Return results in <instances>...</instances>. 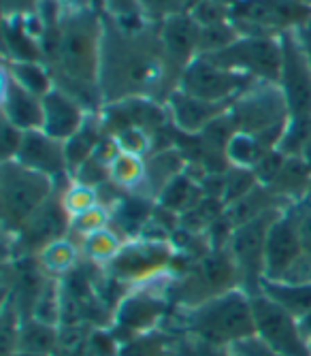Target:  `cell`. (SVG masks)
I'll list each match as a JSON object with an SVG mask.
<instances>
[{
    "label": "cell",
    "mask_w": 311,
    "mask_h": 356,
    "mask_svg": "<svg viewBox=\"0 0 311 356\" xmlns=\"http://www.w3.org/2000/svg\"><path fill=\"white\" fill-rule=\"evenodd\" d=\"M160 39L169 67L179 79L185 67L201 54V26L190 13H181L160 24Z\"/></svg>",
    "instance_id": "obj_17"
},
{
    "label": "cell",
    "mask_w": 311,
    "mask_h": 356,
    "mask_svg": "<svg viewBox=\"0 0 311 356\" xmlns=\"http://www.w3.org/2000/svg\"><path fill=\"white\" fill-rule=\"evenodd\" d=\"M284 207H275L264 211L262 216L243 222L230 231L226 241V250L239 273L241 290L250 297L260 295L264 282V258H267V237L275 218L282 213Z\"/></svg>",
    "instance_id": "obj_9"
},
{
    "label": "cell",
    "mask_w": 311,
    "mask_h": 356,
    "mask_svg": "<svg viewBox=\"0 0 311 356\" xmlns=\"http://www.w3.org/2000/svg\"><path fill=\"white\" fill-rule=\"evenodd\" d=\"M41 0H3L5 17H30L37 15Z\"/></svg>",
    "instance_id": "obj_42"
},
{
    "label": "cell",
    "mask_w": 311,
    "mask_h": 356,
    "mask_svg": "<svg viewBox=\"0 0 311 356\" xmlns=\"http://www.w3.org/2000/svg\"><path fill=\"white\" fill-rule=\"evenodd\" d=\"M256 337L271 350L284 356H311V346L303 337L299 318L269 299L267 295L252 297Z\"/></svg>",
    "instance_id": "obj_13"
},
{
    "label": "cell",
    "mask_w": 311,
    "mask_h": 356,
    "mask_svg": "<svg viewBox=\"0 0 311 356\" xmlns=\"http://www.w3.org/2000/svg\"><path fill=\"white\" fill-rule=\"evenodd\" d=\"M262 295L288 309L294 318L311 312V282L284 284V282H262Z\"/></svg>",
    "instance_id": "obj_26"
},
{
    "label": "cell",
    "mask_w": 311,
    "mask_h": 356,
    "mask_svg": "<svg viewBox=\"0 0 311 356\" xmlns=\"http://www.w3.org/2000/svg\"><path fill=\"white\" fill-rule=\"evenodd\" d=\"M301 160L303 163L309 167V171H311V139L307 141V145H305V149H303V154H301Z\"/></svg>",
    "instance_id": "obj_46"
},
{
    "label": "cell",
    "mask_w": 311,
    "mask_h": 356,
    "mask_svg": "<svg viewBox=\"0 0 311 356\" xmlns=\"http://www.w3.org/2000/svg\"><path fill=\"white\" fill-rule=\"evenodd\" d=\"M307 194H311V184H309V192H307Z\"/></svg>",
    "instance_id": "obj_49"
},
{
    "label": "cell",
    "mask_w": 311,
    "mask_h": 356,
    "mask_svg": "<svg viewBox=\"0 0 311 356\" xmlns=\"http://www.w3.org/2000/svg\"><path fill=\"white\" fill-rule=\"evenodd\" d=\"M92 3H94V7H96V0H92Z\"/></svg>",
    "instance_id": "obj_50"
},
{
    "label": "cell",
    "mask_w": 311,
    "mask_h": 356,
    "mask_svg": "<svg viewBox=\"0 0 311 356\" xmlns=\"http://www.w3.org/2000/svg\"><path fill=\"white\" fill-rule=\"evenodd\" d=\"M13 356H39V354H26V352H15Z\"/></svg>",
    "instance_id": "obj_48"
},
{
    "label": "cell",
    "mask_w": 311,
    "mask_h": 356,
    "mask_svg": "<svg viewBox=\"0 0 311 356\" xmlns=\"http://www.w3.org/2000/svg\"><path fill=\"white\" fill-rule=\"evenodd\" d=\"M188 11L190 0H139L141 19L151 26H160L162 22Z\"/></svg>",
    "instance_id": "obj_34"
},
{
    "label": "cell",
    "mask_w": 311,
    "mask_h": 356,
    "mask_svg": "<svg viewBox=\"0 0 311 356\" xmlns=\"http://www.w3.org/2000/svg\"><path fill=\"white\" fill-rule=\"evenodd\" d=\"M175 356H235V352L230 348H217V346H209L205 341L185 337L179 333V341H177V350Z\"/></svg>",
    "instance_id": "obj_40"
},
{
    "label": "cell",
    "mask_w": 311,
    "mask_h": 356,
    "mask_svg": "<svg viewBox=\"0 0 311 356\" xmlns=\"http://www.w3.org/2000/svg\"><path fill=\"white\" fill-rule=\"evenodd\" d=\"M303 256L301 237L296 233L294 220L288 205L275 218L267 237V258H264V282H282L290 269Z\"/></svg>",
    "instance_id": "obj_15"
},
{
    "label": "cell",
    "mask_w": 311,
    "mask_h": 356,
    "mask_svg": "<svg viewBox=\"0 0 311 356\" xmlns=\"http://www.w3.org/2000/svg\"><path fill=\"white\" fill-rule=\"evenodd\" d=\"M111 226V209L107 205H96L75 218H71V226H69V235L77 241H81L83 237L99 233L103 229H109Z\"/></svg>",
    "instance_id": "obj_33"
},
{
    "label": "cell",
    "mask_w": 311,
    "mask_h": 356,
    "mask_svg": "<svg viewBox=\"0 0 311 356\" xmlns=\"http://www.w3.org/2000/svg\"><path fill=\"white\" fill-rule=\"evenodd\" d=\"M179 333L160 327L156 331L121 341L117 356H175Z\"/></svg>",
    "instance_id": "obj_24"
},
{
    "label": "cell",
    "mask_w": 311,
    "mask_h": 356,
    "mask_svg": "<svg viewBox=\"0 0 311 356\" xmlns=\"http://www.w3.org/2000/svg\"><path fill=\"white\" fill-rule=\"evenodd\" d=\"M167 111L177 131L190 137H199L205 128L230 109L233 103H207L175 88L167 99Z\"/></svg>",
    "instance_id": "obj_19"
},
{
    "label": "cell",
    "mask_w": 311,
    "mask_h": 356,
    "mask_svg": "<svg viewBox=\"0 0 311 356\" xmlns=\"http://www.w3.org/2000/svg\"><path fill=\"white\" fill-rule=\"evenodd\" d=\"M96 9L121 24H145L139 13V0H96Z\"/></svg>",
    "instance_id": "obj_37"
},
{
    "label": "cell",
    "mask_w": 311,
    "mask_h": 356,
    "mask_svg": "<svg viewBox=\"0 0 311 356\" xmlns=\"http://www.w3.org/2000/svg\"><path fill=\"white\" fill-rule=\"evenodd\" d=\"M81 256L83 254H81L79 241L73 239L71 235H67V237L49 241L37 254V261H39L41 269L47 275H51L56 280H62V277H67L69 273H73L79 267Z\"/></svg>",
    "instance_id": "obj_21"
},
{
    "label": "cell",
    "mask_w": 311,
    "mask_h": 356,
    "mask_svg": "<svg viewBox=\"0 0 311 356\" xmlns=\"http://www.w3.org/2000/svg\"><path fill=\"white\" fill-rule=\"evenodd\" d=\"M299 327H301L303 337H305V339L309 341V346H311V312L299 318Z\"/></svg>",
    "instance_id": "obj_45"
},
{
    "label": "cell",
    "mask_w": 311,
    "mask_h": 356,
    "mask_svg": "<svg viewBox=\"0 0 311 356\" xmlns=\"http://www.w3.org/2000/svg\"><path fill=\"white\" fill-rule=\"evenodd\" d=\"M24 135L26 133L19 131L17 126L3 120V135H0V141H3V160H15V156L22 147Z\"/></svg>",
    "instance_id": "obj_41"
},
{
    "label": "cell",
    "mask_w": 311,
    "mask_h": 356,
    "mask_svg": "<svg viewBox=\"0 0 311 356\" xmlns=\"http://www.w3.org/2000/svg\"><path fill=\"white\" fill-rule=\"evenodd\" d=\"M256 79L224 69L205 56H196L179 77L177 88L207 103H235V99L254 86Z\"/></svg>",
    "instance_id": "obj_12"
},
{
    "label": "cell",
    "mask_w": 311,
    "mask_h": 356,
    "mask_svg": "<svg viewBox=\"0 0 311 356\" xmlns=\"http://www.w3.org/2000/svg\"><path fill=\"white\" fill-rule=\"evenodd\" d=\"M271 152V149H264L262 143L258 139H254L252 135H243V133H237L228 145H226V163L235 169H250L254 171L256 165L260 163V158Z\"/></svg>",
    "instance_id": "obj_31"
},
{
    "label": "cell",
    "mask_w": 311,
    "mask_h": 356,
    "mask_svg": "<svg viewBox=\"0 0 311 356\" xmlns=\"http://www.w3.org/2000/svg\"><path fill=\"white\" fill-rule=\"evenodd\" d=\"M3 120L19 131H43V99L22 88L7 71H3Z\"/></svg>",
    "instance_id": "obj_20"
},
{
    "label": "cell",
    "mask_w": 311,
    "mask_h": 356,
    "mask_svg": "<svg viewBox=\"0 0 311 356\" xmlns=\"http://www.w3.org/2000/svg\"><path fill=\"white\" fill-rule=\"evenodd\" d=\"M58 184L60 181L24 167L17 160H3V169H0V218H3V233L7 239H13L24 231V226L56 194Z\"/></svg>",
    "instance_id": "obj_4"
},
{
    "label": "cell",
    "mask_w": 311,
    "mask_h": 356,
    "mask_svg": "<svg viewBox=\"0 0 311 356\" xmlns=\"http://www.w3.org/2000/svg\"><path fill=\"white\" fill-rule=\"evenodd\" d=\"M5 71L22 88L41 96V99L56 88L53 77H51L45 62H9V60H5Z\"/></svg>",
    "instance_id": "obj_29"
},
{
    "label": "cell",
    "mask_w": 311,
    "mask_h": 356,
    "mask_svg": "<svg viewBox=\"0 0 311 356\" xmlns=\"http://www.w3.org/2000/svg\"><path fill=\"white\" fill-rule=\"evenodd\" d=\"M60 201H62V207H65V211L69 213V218H75V216L92 209V207L103 205L99 188L79 184L75 179H69L65 186H62Z\"/></svg>",
    "instance_id": "obj_32"
},
{
    "label": "cell",
    "mask_w": 311,
    "mask_h": 356,
    "mask_svg": "<svg viewBox=\"0 0 311 356\" xmlns=\"http://www.w3.org/2000/svg\"><path fill=\"white\" fill-rule=\"evenodd\" d=\"M175 258L177 248L173 239H153L141 235L124 243L119 254L103 271L105 275L131 290L135 286L171 277Z\"/></svg>",
    "instance_id": "obj_7"
},
{
    "label": "cell",
    "mask_w": 311,
    "mask_h": 356,
    "mask_svg": "<svg viewBox=\"0 0 311 356\" xmlns=\"http://www.w3.org/2000/svg\"><path fill=\"white\" fill-rule=\"evenodd\" d=\"M235 288H241V284L228 250L211 248L185 267L183 273L169 280V297L173 307H194Z\"/></svg>",
    "instance_id": "obj_6"
},
{
    "label": "cell",
    "mask_w": 311,
    "mask_h": 356,
    "mask_svg": "<svg viewBox=\"0 0 311 356\" xmlns=\"http://www.w3.org/2000/svg\"><path fill=\"white\" fill-rule=\"evenodd\" d=\"M165 327L217 348H235L256 337L252 297L241 288L194 307H173Z\"/></svg>",
    "instance_id": "obj_3"
},
{
    "label": "cell",
    "mask_w": 311,
    "mask_h": 356,
    "mask_svg": "<svg viewBox=\"0 0 311 356\" xmlns=\"http://www.w3.org/2000/svg\"><path fill=\"white\" fill-rule=\"evenodd\" d=\"M235 352V356H284L275 350H271L269 346H264L258 337L245 339L241 343H237L235 348H230Z\"/></svg>",
    "instance_id": "obj_43"
},
{
    "label": "cell",
    "mask_w": 311,
    "mask_h": 356,
    "mask_svg": "<svg viewBox=\"0 0 311 356\" xmlns=\"http://www.w3.org/2000/svg\"><path fill=\"white\" fill-rule=\"evenodd\" d=\"M113 137L124 154H133L141 158H147L153 154V135L143 131V128H137V126L124 128V131H119Z\"/></svg>",
    "instance_id": "obj_36"
},
{
    "label": "cell",
    "mask_w": 311,
    "mask_h": 356,
    "mask_svg": "<svg viewBox=\"0 0 311 356\" xmlns=\"http://www.w3.org/2000/svg\"><path fill=\"white\" fill-rule=\"evenodd\" d=\"M294 3H301V5H307V7H311V0H294Z\"/></svg>",
    "instance_id": "obj_47"
},
{
    "label": "cell",
    "mask_w": 311,
    "mask_h": 356,
    "mask_svg": "<svg viewBox=\"0 0 311 356\" xmlns=\"http://www.w3.org/2000/svg\"><path fill=\"white\" fill-rule=\"evenodd\" d=\"M90 113L94 111H87L69 92L53 88L43 96V133L65 143L83 126Z\"/></svg>",
    "instance_id": "obj_18"
},
{
    "label": "cell",
    "mask_w": 311,
    "mask_h": 356,
    "mask_svg": "<svg viewBox=\"0 0 311 356\" xmlns=\"http://www.w3.org/2000/svg\"><path fill=\"white\" fill-rule=\"evenodd\" d=\"M15 160L24 167L39 171L56 181L71 179L65 143L49 137L43 131H30L24 135V141Z\"/></svg>",
    "instance_id": "obj_16"
},
{
    "label": "cell",
    "mask_w": 311,
    "mask_h": 356,
    "mask_svg": "<svg viewBox=\"0 0 311 356\" xmlns=\"http://www.w3.org/2000/svg\"><path fill=\"white\" fill-rule=\"evenodd\" d=\"M205 190L201 184H196L188 173H181L177 175L162 192H160V197H158V203L160 207L173 211L175 216H183L185 211H190L194 205H199L205 197Z\"/></svg>",
    "instance_id": "obj_25"
},
{
    "label": "cell",
    "mask_w": 311,
    "mask_h": 356,
    "mask_svg": "<svg viewBox=\"0 0 311 356\" xmlns=\"http://www.w3.org/2000/svg\"><path fill=\"white\" fill-rule=\"evenodd\" d=\"M199 56H205L220 67L247 75L256 81L277 83L279 73H282V43H279V39L239 37L233 45L220 51Z\"/></svg>",
    "instance_id": "obj_11"
},
{
    "label": "cell",
    "mask_w": 311,
    "mask_h": 356,
    "mask_svg": "<svg viewBox=\"0 0 311 356\" xmlns=\"http://www.w3.org/2000/svg\"><path fill=\"white\" fill-rule=\"evenodd\" d=\"M296 35H299V41L305 49V56H307V62H309V69H311V17L307 22H303L299 28H296Z\"/></svg>",
    "instance_id": "obj_44"
},
{
    "label": "cell",
    "mask_w": 311,
    "mask_h": 356,
    "mask_svg": "<svg viewBox=\"0 0 311 356\" xmlns=\"http://www.w3.org/2000/svg\"><path fill=\"white\" fill-rule=\"evenodd\" d=\"M311 17V7L294 0H235L230 24L241 37L279 39Z\"/></svg>",
    "instance_id": "obj_10"
},
{
    "label": "cell",
    "mask_w": 311,
    "mask_h": 356,
    "mask_svg": "<svg viewBox=\"0 0 311 356\" xmlns=\"http://www.w3.org/2000/svg\"><path fill=\"white\" fill-rule=\"evenodd\" d=\"M279 43H282V73L277 83L286 96L290 120H311V69L296 28L284 32Z\"/></svg>",
    "instance_id": "obj_14"
},
{
    "label": "cell",
    "mask_w": 311,
    "mask_h": 356,
    "mask_svg": "<svg viewBox=\"0 0 311 356\" xmlns=\"http://www.w3.org/2000/svg\"><path fill=\"white\" fill-rule=\"evenodd\" d=\"M288 211L294 220L296 233L301 237L303 254L311 256V194H305L303 199L288 205Z\"/></svg>",
    "instance_id": "obj_38"
},
{
    "label": "cell",
    "mask_w": 311,
    "mask_h": 356,
    "mask_svg": "<svg viewBox=\"0 0 311 356\" xmlns=\"http://www.w3.org/2000/svg\"><path fill=\"white\" fill-rule=\"evenodd\" d=\"M169 280L171 277L135 286L119 299L113 309L109 327L119 339V343L165 327V322L173 312V303L169 297Z\"/></svg>",
    "instance_id": "obj_8"
},
{
    "label": "cell",
    "mask_w": 311,
    "mask_h": 356,
    "mask_svg": "<svg viewBox=\"0 0 311 356\" xmlns=\"http://www.w3.org/2000/svg\"><path fill=\"white\" fill-rule=\"evenodd\" d=\"M237 133L252 135L264 149H275L290 124L286 96L273 81H256L241 92L228 109Z\"/></svg>",
    "instance_id": "obj_5"
},
{
    "label": "cell",
    "mask_w": 311,
    "mask_h": 356,
    "mask_svg": "<svg viewBox=\"0 0 311 356\" xmlns=\"http://www.w3.org/2000/svg\"><path fill=\"white\" fill-rule=\"evenodd\" d=\"M101 105H117L131 99L167 103L179 79L171 71L160 39V26L121 24L103 15Z\"/></svg>",
    "instance_id": "obj_1"
},
{
    "label": "cell",
    "mask_w": 311,
    "mask_h": 356,
    "mask_svg": "<svg viewBox=\"0 0 311 356\" xmlns=\"http://www.w3.org/2000/svg\"><path fill=\"white\" fill-rule=\"evenodd\" d=\"M103 13L94 7L65 5L58 26L41 41L43 62L53 86L69 92L87 111H101V45Z\"/></svg>",
    "instance_id": "obj_2"
},
{
    "label": "cell",
    "mask_w": 311,
    "mask_h": 356,
    "mask_svg": "<svg viewBox=\"0 0 311 356\" xmlns=\"http://www.w3.org/2000/svg\"><path fill=\"white\" fill-rule=\"evenodd\" d=\"M241 35L237 28L228 22L222 24H211V26H201V54H213L220 51L228 45H233Z\"/></svg>",
    "instance_id": "obj_35"
},
{
    "label": "cell",
    "mask_w": 311,
    "mask_h": 356,
    "mask_svg": "<svg viewBox=\"0 0 311 356\" xmlns=\"http://www.w3.org/2000/svg\"><path fill=\"white\" fill-rule=\"evenodd\" d=\"M58 343V327L45 325L35 318L24 320L17 335V352L39 354V356H53Z\"/></svg>",
    "instance_id": "obj_27"
},
{
    "label": "cell",
    "mask_w": 311,
    "mask_h": 356,
    "mask_svg": "<svg viewBox=\"0 0 311 356\" xmlns=\"http://www.w3.org/2000/svg\"><path fill=\"white\" fill-rule=\"evenodd\" d=\"M5 60L43 62L41 41L26 28L24 17H5Z\"/></svg>",
    "instance_id": "obj_23"
},
{
    "label": "cell",
    "mask_w": 311,
    "mask_h": 356,
    "mask_svg": "<svg viewBox=\"0 0 311 356\" xmlns=\"http://www.w3.org/2000/svg\"><path fill=\"white\" fill-rule=\"evenodd\" d=\"M124 243H126L124 237L109 226V229H103L99 233H92L87 237H83L79 241V248H81V254L87 258V263L96 265L99 269H105L119 254Z\"/></svg>",
    "instance_id": "obj_28"
},
{
    "label": "cell",
    "mask_w": 311,
    "mask_h": 356,
    "mask_svg": "<svg viewBox=\"0 0 311 356\" xmlns=\"http://www.w3.org/2000/svg\"><path fill=\"white\" fill-rule=\"evenodd\" d=\"M147 175V160L133 154H119L109 167V181L121 192H139Z\"/></svg>",
    "instance_id": "obj_30"
},
{
    "label": "cell",
    "mask_w": 311,
    "mask_h": 356,
    "mask_svg": "<svg viewBox=\"0 0 311 356\" xmlns=\"http://www.w3.org/2000/svg\"><path fill=\"white\" fill-rule=\"evenodd\" d=\"M105 135H107V131H105L101 111H96V113H90L79 131L69 141H65V152H67V163H69L71 177L87 158H92L94 147L99 145V141Z\"/></svg>",
    "instance_id": "obj_22"
},
{
    "label": "cell",
    "mask_w": 311,
    "mask_h": 356,
    "mask_svg": "<svg viewBox=\"0 0 311 356\" xmlns=\"http://www.w3.org/2000/svg\"><path fill=\"white\" fill-rule=\"evenodd\" d=\"M119 339L113 335L111 329H92L87 335L83 356H117L119 354Z\"/></svg>",
    "instance_id": "obj_39"
}]
</instances>
